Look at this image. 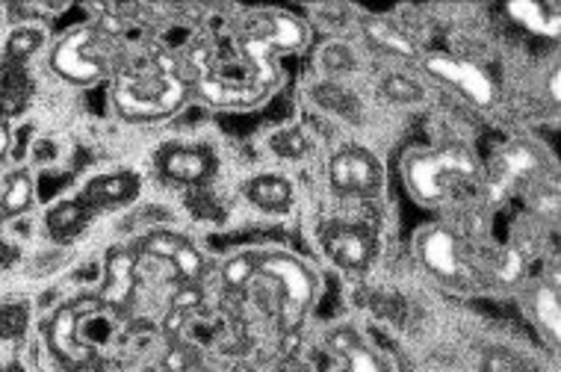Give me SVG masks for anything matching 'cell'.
Here are the masks:
<instances>
[{"label":"cell","mask_w":561,"mask_h":372,"mask_svg":"<svg viewBox=\"0 0 561 372\" xmlns=\"http://www.w3.org/2000/svg\"><path fill=\"white\" fill-rule=\"evenodd\" d=\"M33 175L30 172H12L7 181H3V189H0V216H18L27 207L33 204Z\"/></svg>","instance_id":"cb8c5ba5"},{"label":"cell","mask_w":561,"mask_h":372,"mask_svg":"<svg viewBox=\"0 0 561 372\" xmlns=\"http://www.w3.org/2000/svg\"><path fill=\"white\" fill-rule=\"evenodd\" d=\"M12 148V134H10V122L7 119H0V163L7 160Z\"/></svg>","instance_id":"4dcf8cb0"},{"label":"cell","mask_w":561,"mask_h":372,"mask_svg":"<svg viewBox=\"0 0 561 372\" xmlns=\"http://www.w3.org/2000/svg\"><path fill=\"white\" fill-rule=\"evenodd\" d=\"M0 21H3V7H0Z\"/></svg>","instance_id":"836d02e7"},{"label":"cell","mask_w":561,"mask_h":372,"mask_svg":"<svg viewBox=\"0 0 561 372\" xmlns=\"http://www.w3.org/2000/svg\"><path fill=\"white\" fill-rule=\"evenodd\" d=\"M139 193H142V181H139V175L130 172V169H119V172H104V175L89 177L80 198L98 213V210L127 207L130 201L139 198Z\"/></svg>","instance_id":"5bb4252c"},{"label":"cell","mask_w":561,"mask_h":372,"mask_svg":"<svg viewBox=\"0 0 561 372\" xmlns=\"http://www.w3.org/2000/svg\"><path fill=\"white\" fill-rule=\"evenodd\" d=\"M45 39H48L45 27H36V24H18V27L10 33V39H7V62L24 65V62L30 60L33 53L42 48Z\"/></svg>","instance_id":"484cf974"},{"label":"cell","mask_w":561,"mask_h":372,"mask_svg":"<svg viewBox=\"0 0 561 372\" xmlns=\"http://www.w3.org/2000/svg\"><path fill=\"white\" fill-rule=\"evenodd\" d=\"M254 284L270 289L275 310L287 328H296L316 299V275L304 260L287 251H258V269H254L251 287Z\"/></svg>","instance_id":"277c9868"},{"label":"cell","mask_w":561,"mask_h":372,"mask_svg":"<svg viewBox=\"0 0 561 372\" xmlns=\"http://www.w3.org/2000/svg\"><path fill=\"white\" fill-rule=\"evenodd\" d=\"M139 251L148 255V258L169 263V269L175 272V278H180L184 284H196L204 275V269H208L204 255L177 231H151L139 243Z\"/></svg>","instance_id":"8fae6325"},{"label":"cell","mask_w":561,"mask_h":372,"mask_svg":"<svg viewBox=\"0 0 561 372\" xmlns=\"http://www.w3.org/2000/svg\"><path fill=\"white\" fill-rule=\"evenodd\" d=\"M313 101L320 103L325 113L340 115L346 122L361 119V98H358L352 89H346L344 83L325 80L320 83V86H313Z\"/></svg>","instance_id":"7402d4cb"},{"label":"cell","mask_w":561,"mask_h":372,"mask_svg":"<svg viewBox=\"0 0 561 372\" xmlns=\"http://www.w3.org/2000/svg\"><path fill=\"white\" fill-rule=\"evenodd\" d=\"M416 260L432 278L456 289H473L485 278V269L464 239L447 225H428L416 234Z\"/></svg>","instance_id":"5b68a950"},{"label":"cell","mask_w":561,"mask_h":372,"mask_svg":"<svg viewBox=\"0 0 561 372\" xmlns=\"http://www.w3.org/2000/svg\"><path fill=\"white\" fill-rule=\"evenodd\" d=\"M136 284V255L127 248H113L107 258V284L104 301L110 305H125L134 296Z\"/></svg>","instance_id":"ffe728a7"},{"label":"cell","mask_w":561,"mask_h":372,"mask_svg":"<svg viewBox=\"0 0 561 372\" xmlns=\"http://www.w3.org/2000/svg\"><path fill=\"white\" fill-rule=\"evenodd\" d=\"M420 60H423V69L428 72V77H435L444 86H449L452 92L467 98L470 103H476V107H494V101H497V86H494V80L478 65H473V62L447 57V53H428V57H420Z\"/></svg>","instance_id":"ba28073f"},{"label":"cell","mask_w":561,"mask_h":372,"mask_svg":"<svg viewBox=\"0 0 561 372\" xmlns=\"http://www.w3.org/2000/svg\"><path fill=\"white\" fill-rule=\"evenodd\" d=\"M95 308V301H72L53 313L48 325V343L57 361H63L72 370H84L92 363V349L80 340V320Z\"/></svg>","instance_id":"30bf717a"},{"label":"cell","mask_w":561,"mask_h":372,"mask_svg":"<svg viewBox=\"0 0 561 372\" xmlns=\"http://www.w3.org/2000/svg\"><path fill=\"white\" fill-rule=\"evenodd\" d=\"M328 184L337 196L366 201L375 198L385 186L382 160L364 145H346L328 160Z\"/></svg>","instance_id":"8992f818"},{"label":"cell","mask_w":561,"mask_h":372,"mask_svg":"<svg viewBox=\"0 0 561 372\" xmlns=\"http://www.w3.org/2000/svg\"><path fill=\"white\" fill-rule=\"evenodd\" d=\"M320 69L328 74V80L334 77H344V74H352L358 69V57L354 51L346 45V41H328L325 48H320Z\"/></svg>","instance_id":"4316f807"},{"label":"cell","mask_w":561,"mask_h":372,"mask_svg":"<svg viewBox=\"0 0 561 372\" xmlns=\"http://www.w3.org/2000/svg\"><path fill=\"white\" fill-rule=\"evenodd\" d=\"M544 172V157L529 142L506 145L497 157V177L502 186L529 184L532 177Z\"/></svg>","instance_id":"9a60e30c"},{"label":"cell","mask_w":561,"mask_h":372,"mask_svg":"<svg viewBox=\"0 0 561 372\" xmlns=\"http://www.w3.org/2000/svg\"><path fill=\"white\" fill-rule=\"evenodd\" d=\"M378 89H382V95H385L390 103H396V107H416V103L426 101L423 83L414 80L411 74H387L385 80L378 83Z\"/></svg>","instance_id":"d4e9b609"},{"label":"cell","mask_w":561,"mask_h":372,"mask_svg":"<svg viewBox=\"0 0 561 372\" xmlns=\"http://www.w3.org/2000/svg\"><path fill=\"white\" fill-rule=\"evenodd\" d=\"M323 251L344 272H364L378 258V239L358 222H328L323 227Z\"/></svg>","instance_id":"9c48e42d"},{"label":"cell","mask_w":561,"mask_h":372,"mask_svg":"<svg viewBox=\"0 0 561 372\" xmlns=\"http://www.w3.org/2000/svg\"><path fill=\"white\" fill-rule=\"evenodd\" d=\"M27 98H30V80L24 74V65L10 62L3 77H0V119L22 113L27 107Z\"/></svg>","instance_id":"603a6c76"},{"label":"cell","mask_w":561,"mask_h":372,"mask_svg":"<svg viewBox=\"0 0 561 372\" xmlns=\"http://www.w3.org/2000/svg\"><path fill=\"white\" fill-rule=\"evenodd\" d=\"M408 193L423 207L458 204L482 189V172L464 148L414 151L402 163Z\"/></svg>","instance_id":"7a4b0ae2"},{"label":"cell","mask_w":561,"mask_h":372,"mask_svg":"<svg viewBox=\"0 0 561 372\" xmlns=\"http://www.w3.org/2000/svg\"><path fill=\"white\" fill-rule=\"evenodd\" d=\"M550 98L556 103H559V98H561V89H559V72H552V77H550Z\"/></svg>","instance_id":"d6a6232c"},{"label":"cell","mask_w":561,"mask_h":372,"mask_svg":"<svg viewBox=\"0 0 561 372\" xmlns=\"http://www.w3.org/2000/svg\"><path fill=\"white\" fill-rule=\"evenodd\" d=\"M122 62L125 60L115 33L104 30L101 24H84L65 33L51 51V69L74 86H92L104 80L119 72Z\"/></svg>","instance_id":"3957f363"},{"label":"cell","mask_w":561,"mask_h":372,"mask_svg":"<svg viewBox=\"0 0 561 372\" xmlns=\"http://www.w3.org/2000/svg\"><path fill=\"white\" fill-rule=\"evenodd\" d=\"M328 343L337 358V372H394L385 351L375 349L354 328H337Z\"/></svg>","instance_id":"4fadbf2b"},{"label":"cell","mask_w":561,"mask_h":372,"mask_svg":"<svg viewBox=\"0 0 561 372\" xmlns=\"http://www.w3.org/2000/svg\"><path fill=\"white\" fill-rule=\"evenodd\" d=\"M242 39L254 41L263 51L278 57V53L302 51L304 45L311 41V30L302 18H296L290 12L263 10L249 15V21L242 24Z\"/></svg>","instance_id":"52a82bcc"},{"label":"cell","mask_w":561,"mask_h":372,"mask_svg":"<svg viewBox=\"0 0 561 372\" xmlns=\"http://www.w3.org/2000/svg\"><path fill=\"white\" fill-rule=\"evenodd\" d=\"M189 89V69L166 51L125 60L113 74L115 110L127 122H160L175 115L187 103Z\"/></svg>","instance_id":"6da1fadb"},{"label":"cell","mask_w":561,"mask_h":372,"mask_svg":"<svg viewBox=\"0 0 561 372\" xmlns=\"http://www.w3.org/2000/svg\"><path fill=\"white\" fill-rule=\"evenodd\" d=\"M364 30V39L370 48H375L385 57H394V60H420V48L414 45V39L402 33V27H396L385 18H366L361 24Z\"/></svg>","instance_id":"ac0fdd59"},{"label":"cell","mask_w":561,"mask_h":372,"mask_svg":"<svg viewBox=\"0 0 561 372\" xmlns=\"http://www.w3.org/2000/svg\"><path fill=\"white\" fill-rule=\"evenodd\" d=\"M242 193L249 198V204H254L263 213H287L296 201V186L290 177L284 175H254L249 184L242 186Z\"/></svg>","instance_id":"e0dca14e"},{"label":"cell","mask_w":561,"mask_h":372,"mask_svg":"<svg viewBox=\"0 0 561 372\" xmlns=\"http://www.w3.org/2000/svg\"><path fill=\"white\" fill-rule=\"evenodd\" d=\"M18 258V251L10 246V243H0V269H7L12 260Z\"/></svg>","instance_id":"1f68e13d"},{"label":"cell","mask_w":561,"mask_h":372,"mask_svg":"<svg viewBox=\"0 0 561 372\" xmlns=\"http://www.w3.org/2000/svg\"><path fill=\"white\" fill-rule=\"evenodd\" d=\"M254 269H258V251H239V255L225 260V266H222V281H225V287L228 289L242 293V289L251 287Z\"/></svg>","instance_id":"83f0119b"},{"label":"cell","mask_w":561,"mask_h":372,"mask_svg":"<svg viewBox=\"0 0 561 372\" xmlns=\"http://www.w3.org/2000/svg\"><path fill=\"white\" fill-rule=\"evenodd\" d=\"M482 372H526L523 361L509 349H490L482 361Z\"/></svg>","instance_id":"f546056e"},{"label":"cell","mask_w":561,"mask_h":372,"mask_svg":"<svg viewBox=\"0 0 561 372\" xmlns=\"http://www.w3.org/2000/svg\"><path fill=\"white\" fill-rule=\"evenodd\" d=\"M506 12H509L514 24H520L523 30L535 33V36H547V39H556V36H559V10L550 7V3L518 0V3H509Z\"/></svg>","instance_id":"44dd1931"},{"label":"cell","mask_w":561,"mask_h":372,"mask_svg":"<svg viewBox=\"0 0 561 372\" xmlns=\"http://www.w3.org/2000/svg\"><path fill=\"white\" fill-rule=\"evenodd\" d=\"M270 148L280 160H304L311 154V136L302 127H280L278 134H272Z\"/></svg>","instance_id":"f1b7e54d"},{"label":"cell","mask_w":561,"mask_h":372,"mask_svg":"<svg viewBox=\"0 0 561 372\" xmlns=\"http://www.w3.org/2000/svg\"><path fill=\"white\" fill-rule=\"evenodd\" d=\"M529 313L532 322L547 340L556 346L561 337V308H559V287L550 281H538L529 289Z\"/></svg>","instance_id":"d6986e66"},{"label":"cell","mask_w":561,"mask_h":372,"mask_svg":"<svg viewBox=\"0 0 561 372\" xmlns=\"http://www.w3.org/2000/svg\"><path fill=\"white\" fill-rule=\"evenodd\" d=\"M95 210L86 204L84 198H65L45 213V231L51 234L57 243H72L84 234L89 222H92Z\"/></svg>","instance_id":"2e32d148"},{"label":"cell","mask_w":561,"mask_h":372,"mask_svg":"<svg viewBox=\"0 0 561 372\" xmlns=\"http://www.w3.org/2000/svg\"><path fill=\"white\" fill-rule=\"evenodd\" d=\"M157 169L172 184L201 186L216 175V154L204 145L172 142L157 154Z\"/></svg>","instance_id":"7c38bea8"}]
</instances>
